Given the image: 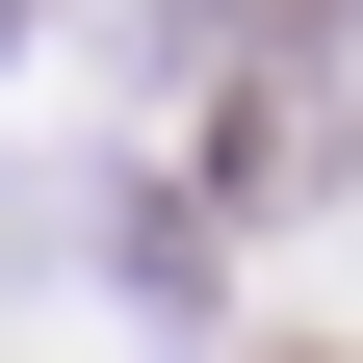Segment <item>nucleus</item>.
I'll return each instance as SVG.
<instances>
[{
	"label": "nucleus",
	"mask_w": 363,
	"mask_h": 363,
	"mask_svg": "<svg viewBox=\"0 0 363 363\" xmlns=\"http://www.w3.org/2000/svg\"><path fill=\"white\" fill-rule=\"evenodd\" d=\"M234 26H311V0H234Z\"/></svg>",
	"instance_id": "obj_1"
}]
</instances>
